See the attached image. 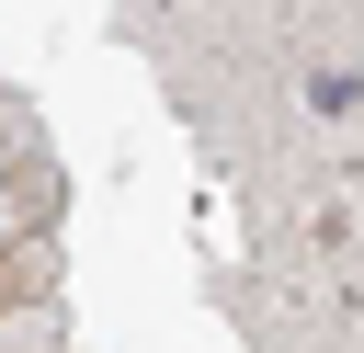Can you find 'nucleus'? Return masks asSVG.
Here are the masks:
<instances>
[{
    "mask_svg": "<svg viewBox=\"0 0 364 353\" xmlns=\"http://www.w3.org/2000/svg\"><path fill=\"white\" fill-rule=\"evenodd\" d=\"M46 216H57V171H46V159H34V171H0V251H23Z\"/></svg>",
    "mask_w": 364,
    "mask_h": 353,
    "instance_id": "nucleus-1",
    "label": "nucleus"
},
{
    "mask_svg": "<svg viewBox=\"0 0 364 353\" xmlns=\"http://www.w3.org/2000/svg\"><path fill=\"white\" fill-rule=\"evenodd\" d=\"M11 296H23V285H11V273H0V307H11Z\"/></svg>",
    "mask_w": 364,
    "mask_h": 353,
    "instance_id": "nucleus-3",
    "label": "nucleus"
},
{
    "mask_svg": "<svg viewBox=\"0 0 364 353\" xmlns=\"http://www.w3.org/2000/svg\"><path fill=\"white\" fill-rule=\"evenodd\" d=\"M0 353H68L57 296H11V307H0Z\"/></svg>",
    "mask_w": 364,
    "mask_h": 353,
    "instance_id": "nucleus-2",
    "label": "nucleus"
}]
</instances>
